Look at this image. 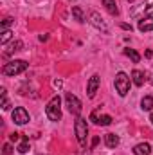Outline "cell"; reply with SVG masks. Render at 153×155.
Instances as JSON below:
<instances>
[{"label":"cell","mask_w":153,"mask_h":155,"mask_svg":"<svg viewBox=\"0 0 153 155\" xmlns=\"http://www.w3.org/2000/svg\"><path fill=\"white\" fill-rule=\"evenodd\" d=\"M27 67H29L27 61H24V60H13V61L5 63L2 67V74L4 76H18L24 71H27Z\"/></svg>","instance_id":"6da1fadb"},{"label":"cell","mask_w":153,"mask_h":155,"mask_svg":"<svg viewBox=\"0 0 153 155\" xmlns=\"http://www.w3.org/2000/svg\"><path fill=\"white\" fill-rule=\"evenodd\" d=\"M153 13V0H144L142 4L139 5H133L132 11H130V16L135 18V20H142L146 16H150Z\"/></svg>","instance_id":"7a4b0ae2"},{"label":"cell","mask_w":153,"mask_h":155,"mask_svg":"<svg viewBox=\"0 0 153 155\" xmlns=\"http://www.w3.org/2000/svg\"><path fill=\"white\" fill-rule=\"evenodd\" d=\"M45 114L50 121H60L61 119V99H60V96L50 97V101L45 107Z\"/></svg>","instance_id":"3957f363"},{"label":"cell","mask_w":153,"mask_h":155,"mask_svg":"<svg viewBox=\"0 0 153 155\" xmlns=\"http://www.w3.org/2000/svg\"><path fill=\"white\" fill-rule=\"evenodd\" d=\"M74 130H76L77 143H79L81 146H86V137H88V124H86V119L77 117L76 124H74Z\"/></svg>","instance_id":"277c9868"},{"label":"cell","mask_w":153,"mask_h":155,"mask_svg":"<svg viewBox=\"0 0 153 155\" xmlns=\"http://www.w3.org/2000/svg\"><path fill=\"white\" fill-rule=\"evenodd\" d=\"M115 90L122 97L128 94V90H130V76L126 72H117V76H115Z\"/></svg>","instance_id":"5b68a950"},{"label":"cell","mask_w":153,"mask_h":155,"mask_svg":"<svg viewBox=\"0 0 153 155\" xmlns=\"http://www.w3.org/2000/svg\"><path fill=\"white\" fill-rule=\"evenodd\" d=\"M90 121H94L97 126H108V124H112V117L106 116V114H101V108H96L90 114Z\"/></svg>","instance_id":"8992f818"},{"label":"cell","mask_w":153,"mask_h":155,"mask_svg":"<svg viewBox=\"0 0 153 155\" xmlns=\"http://www.w3.org/2000/svg\"><path fill=\"white\" fill-rule=\"evenodd\" d=\"M65 103H67L70 114H74V116H79L81 114V101L77 99L74 94H67L65 96Z\"/></svg>","instance_id":"52a82bcc"},{"label":"cell","mask_w":153,"mask_h":155,"mask_svg":"<svg viewBox=\"0 0 153 155\" xmlns=\"http://www.w3.org/2000/svg\"><path fill=\"white\" fill-rule=\"evenodd\" d=\"M13 121H15L16 124H27V123L31 121L29 112H27L24 107H18V108H15V110H13Z\"/></svg>","instance_id":"ba28073f"},{"label":"cell","mask_w":153,"mask_h":155,"mask_svg":"<svg viewBox=\"0 0 153 155\" xmlns=\"http://www.w3.org/2000/svg\"><path fill=\"white\" fill-rule=\"evenodd\" d=\"M88 18H90L88 22H90V24H92L94 27H97V29H101L103 33H106V35H108V25H106V24L103 22V18H101V15H99V13L92 11V13L88 15Z\"/></svg>","instance_id":"9c48e42d"},{"label":"cell","mask_w":153,"mask_h":155,"mask_svg":"<svg viewBox=\"0 0 153 155\" xmlns=\"http://www.w3.org/2000/svg\"><path fill=\"white\" fill-rule=\"evenodd\" d=\"M99 83H101L99 74H94V76L88 79V83H86V94H88V97H90V99L96 96V92H97V88H99Z\"/></svg>","instance_id":"30bf717a"},{"label":"cell","mask_w":153,"mask_h":155,"mask_svg":"<svg viewBox=\"0 0 153 155\" xmlns=\"http://www.w3.org/2000/svg\"><path fill=\"white\" fill-rule=\"evenodd\" d=\"M139 31L141 33H150V31H153V16H146V18L139 20Z\"/></svg>","instance_id":"8fae6325"},{"label":"cell","mask_w":153,"mask_h":155,"mask_svg":"<svg viewBox=\"0 0 153 155\" xmlns=\"http://www.w3.org/2000/svg\"><path fill=\"white\" fill-rule=\"evenodd\" d=\"M132 81H133L137 87H142V85H144V81H146V76H144V72L135 69V71L132 72Z\"/></svg>","instance_id":"7c38bea8"},{"label":"cell","mask_w":153,"mask_h":155,"mask_svg":"<svg viewBox=\"0 0 153 155\" xmlns=\"http://www.w3.org/2000/svg\"><path fill=\"white\" fill-rule=\"evenodd\" d=\"M133 153L135 155H150L151 153V146L148 143H141V144H137L133 148Z\"/></svg>","instance_id":"4fadbf2b"},{"label":"cell","mask_w":153,"mask_h":155,"mask_svg":"<svg viewBox=\"0 0 153 155\" xmlns=\"http://www.w3.org/2000/svg\"><path fill=\"white\" fill-rule=\"evenodd\" d=\"M103 5H105V9H106L110 15H114V16L119 15V7H117L115 0H103Z\"/></svg>","instance_id":"5bb4252c"},{"label":"cell","mask_w":153,"mask_h":155,"mask_svg":"<svg viewBox=\"0 0 153 155\" xmlns=\"http://www.w3.org/2000/svg\"><path fill=\"white\" fill-rule=\"evenodd\" d=\"M105 143H106L108 148H117L121 141H119V137H117L115 134H106V135H105Z\"/></svg>","instance_id":"9a60e30c"},{"label":"cell","mask_w":153,"mask_h":155,"mask_svg":"<svg viewBox=\"0 0 153 155\" xmlns=\"http://www.w3.org/2000/svg\"><path fill=\"white\" fill-rule=\"evenodd\" d=\"M124 54H126L133 63H139V61H141V54H139L135 49H130V47H128V49H124Z\"/></svg>","instance_id":"2e32d148"},{"label":"cell","mask_w":153,"mask_h":155,"mask_svg":"<svg viewBox=\"0 0 153 155\" xmlns=\"http://www.w3.org/2000/svg\"><path fill=\"white\" fill-rule=\"evenodd\" d=\"M141 108L146 110V112L153 110V96H146V97H142V101H141Z\"/></svg>","instance_id":"e0dca14e"},{"label":"cell","mask_w":153,"mask_h":155,"mask_svg":"<svg viewBox=\"0 0 153 155\" xmlns=\"http://www.w3.org/2000/svg\"><path fill=\"white\" fill-rule=\"evenodd\" d=\"M24 47V43L20 41V40H16V41H13L11 43V49H7L5 52H4V56H9V54H13V52H16V51H20Z\"/></svg>","instance_id":"ac0fdd59"},{"label":"cell","mask_w":153,"mask_h":155,"mask_svg":"<svg viewBox=\"0 0 153 155\" xmlns=\"http://www.w3.org/2000/svg\"><path fill=\"white\" fill-rule=\"evenodd\" d=\"M72 15H74V18H76L77 22H85V15H83L81 7H77V5H74V7H72Z\"/></svg>","instance_id":"d6986e66"},{"label":"cell","mask_w":153,"mask_h":155,"mask_svg":"<svg viewBox=\"0 0 153 155\" xmlns=\"http://www.w3.org/2000/svg\"><path fill=\"white\" fill-rule=\"evenodd\" d=\"M13 38V33L7 29V31H2V38H0V45H7V41Z\"/></svg>","instance_id":"ffe728a7"},{"label":"cell","mask_w":153,"mask_h":155,"mask_svg":"<svg viewBox=\"0 0 153 155\" xmlns=\"http://www.w3.org/2000/svg\"><path fill=\"white\" fill-rule=\"evenodd\" d=\"M29 148H31V146H29V141H27V139H24V141L18 144V152H20V153H27Z\"/></svg>","instance_id":"44dd1931"},{"label":"cell","mask_w":153,"mask_h":155,"mask_svg":"<svg viewBox=\"0 0 153 155\" xmlns=\"http://www.w3.org/2000/svg\"><path fill=\"white\" fill-rule=\"evenodd\" d=\"M11 24H15V20H13L11 16H7V18H5L4 22H2V25H0V27H2V31H7V27H9Z\"/></svg>","instance_id":"7402d4cb"},{"label":"cell","mask_w":153,"mask_h":155,"mask_svg":"<svg viewBox=\"0 0 153 155\" xmlns=\"http://www.w3.org/2000/svg\"><path fill=\"white\" fill-rule=\"evenodd\" d=\"M11 152H13L11 144H4V155H11Z\"/></svg>","instance_id":"603a6c76"},{"label":"cell","mask_w":153,"mask_h":155,"mask_svg":"<svg viewBox=\"0 0 153 155\" xmlns=\"http://www.w3.org/2000/svg\"><path fill=\"white\" fill-rule=\"evenodd\" d=\"M9 139H11V141H13V143H16V141H18V139H20V134H16V132H13V134H11V135H9Z\"/></svg>","instance_id":"cb8c5ba5"},{"label":"cell","mask_w":153,"mask_h":155,"mask_svg":"<svg viewBox=\"0 0 153 155\" xmlns=\"http://www.w3.org/2000/svg\"><path fill=\"white\" fill-rule=\"evenodd\" d=\"M52 85H54L56 88H61V87H63V81H61V79H54V83H52Z\"/></svg>","instance_id":"d4e9b609"},{"label":"cell","mask_w":153,"mask_h":155,"mask_svg":"<svg viewBox=\"0 0 153 155\" xmlns=\"http://www.w3.org/2000/svg\"><path fill=\"white\" fill-rule=\"evenodd\" d=\"M144 56H146V58H153V49H148V51L144 52Z\"/></svg>","instance_id":"484cf974"},{"label":"cell","mask_w":153,"mask_h":155,"mask_svg":"<svg viewBox=\"0 0 153 155\" xmlns=\"http://www.w3.org/2000/svg\"><path fill=\"white\" fill-rule=\"evenodd\" d=\"M121 27H122L124 31H132V25H130V24H121Z\"/></svg>","instance_id":"4316f807"},{"label":"cell","mask_w":153,"mask_h":155,"mask_svg":"<svg viewBox=\"0 0 153 155\" xmlns=\"http://www.w3.org/2000/svg\"><path fill=\"white\" fill-rule=\"evenodd\" d=\"M97 143H99V137H94V141H92V148H94V146H96Z\"/></svg>","instance_id":"83f0119b"},{"label":"cell","mask_w":153,"mask_h":155,"mask_svg":"<svg viewBox=\"0 0 153 155\" xmlns=\"http://www.w3.org/2000/svg\"><path fill=\"white\" fill-rule=\"evenodd\" d=\"M150 121H151V124H153V112H151V116H150Z\"/></svg>","instance_id":"f1b7e54d"},{"label":"cell","mask_w":153,"mask_h":155,"mask_svg":"<svg viewBox=\"0 0 153 155\" xmlns=\"http://www.w3.org/2000/svg\"><path fill=\"white\" fill-rule=\"evenodd\" d=\"M151 83H153V79H151Z\"/></svg>","instance_id":"f546056e"}]
</instances>
